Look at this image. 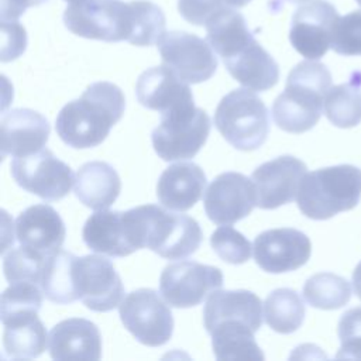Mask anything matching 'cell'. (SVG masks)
I'll return each instance as SVG.
<instances>
[{
	"instance_id": "obj_6",
	"label": "cell",
	"mask_w": 361,
	"mask_h": 361,
	"mask_svg": "<svg viewBox=\"0 0 361 361\" xmlns=\"http://www.w3.org/2000/svg\"><path fill=\"white\" fill-rule=\"evenodd\" d=\"M63 23L75 35L106 42L130 41L133 32L131 1L86 0L63 11Z\"/></svg>"
},
{
	"instance_id": "obj_28",
	"label": "cell",
	"mask_w": 361,
	"mask_h": 361,
	"mask_svg": "<svg viewBox=\"0 0 361 361\" xmlns=\"http://www.w3.org/2000/svg\"><path fill=\"white\" fill-rule=\"evenodd\" d=\"M209 334L212 336L214 357L219 361L264 360V354L254 338L255 331L244 323L226 322L217 324Z\"/></svg>"
},
{
	"instance_id": "obj_15",
	"label": "cell",
	"mask_w": 361,
	"mask_h": 361,
	"mask_svg": "<svg viewBox=\"0 0 361 361\" xmlns=\"http://www.w3.org/2000/svg\"><path fill=\"white\" fill-rule=\"evenodd\" d=\"M254 259L265 272L282 274L303 267L312 254V243L300 230L281 227L265 230L254 240Z\"/></svg>"
},
{
	"instance_id": "obj_32",
	"label": "cell",
	"mask_w": 361,
	"mask_h": 361,
	"mask_svg": "<svg viewBox=\"0 0 361 361\" xmlns=\"http://www.w3.org/2000/svg\"><path fill=\"white\" fill-rule=\"evenodd\" d=\"M305 300L316 309L334 310L348 303L351 298L350 282L333 272L312 275L303 285Z\"/></svg>"
},
{
	"instance_id": "obj_18",
	"label": "cell",
	"mask_w": 361,
	"mask_h": 361,
	"mask_svg": "<svg viewBox=\"0 0 361 361\" xmlns=\"http://www.w3.org/2000/svg\"><path fill=\"white\" fill-rule=\"evenodd\" d=\"M1 157H25L44 148L51 127L48 120L31 109H13L0 121Z\"/></svg>"
},
{
	"instance_id": "obj_3",
	"label": "cell",
	"mask_w": 361,
	"mask_h": 361,
	"mask_svg": "<svg viewBox=\"0 0 361 361\" xmlns=\"http://www.w3.org/2000/svg\"><path fill=\"white\" fill-rule=\"evenodd\" d=\"M361 199V169L343 164L320 168L303 176L296 202L309 219L327 220L354 209Z\"/></svg>"
},
{
	"instance_id": "obj_25",
	"label": "cell",
	"mask_w": 361,
	"mask_h": 361,
	"mask_svg": "<svg viewBox=\"0 0 361 361\" xmlns=\"http://www.w3.org/2000/svg\"><path fill=\"white\" fill-rule=\"evenodd\" d=\"M121 190L116 169L103 161L83 164L75 178V195L87 207L103 210L111 206Z\"/></svg>"
},
{
	"instance_id": "obj_8",
	"label": "cell",
	"mask_w": 361,
	"mask_h": 361,
	"mask_svg": "<svg viewBox=\"0 0 361 361\" xmlns=\"http://www.w3.org/2000/svg\"><path fill=\"white\" fill-rule=\"evenodd\" d=\"M118 313L123 326L144 345H164L172 337V312L154 289L130 292L120 303Z\"/></svg>"
},
{
	"instance_id": "obj_41",
	"label": "cell",
	"mask_w": 361,
	"mask_h": 361,
	"mask_svg": "<svg viewBox=\"0 0 361 361\" xmlns=\"http://www.w3.org/2000/svg\"><path fill=\"white\" fill-rule=\"evenodd\" d=\"M47 1L48 0H1L0 1L1 21L18 20L20 16L24 14L28 7L39 6V4L47 3Z\"/></svg>"
},
{
	"instance_id": "obj_10",
	"label": "cell",
	"mask_w": 361,
	"mask_h": 361,
	"mask_svg": "<svg viewBox=\"0 0 361 361\" xmlns=\"http://www.w3.org/2000/svg\"><path fill=\"white\" fill-rule=\"evenodd\" d=\"M223 274L220 268L196 261H179L164 268L159 278V292L172 307L186 309L202 303L210 292L220 289Z\"/></svg>"
},
{
	"instance_id": "obj_21",
	"label": "cell",
	"mask_w": 361,
	"mask_h": 361,
	"mask_svg": "<svg viewBox=\"0 0 361 361\" xmlns=\"http://www.w3.org/2000/svg\"><path fill=\"white\" fill-rule=\"evenodd\" d=\"M237 322L250 326L255 333L262 324V302L251 290H214L203 309V323L207 333L217 324Z\"/></svg>"
},
{
	"instance_id": "obj_38",
	"label": "cell",
	"mask_w": 361,
	"mask_h": 361,
	"mask_svg": "<svg viewBox=\"0 0 361 361\" xmlns=\"http://www.w3.org/2000/svg\"><path fill=\"white\" fill-rule=\"evenodd\" d=\"M337 334L341 347L336 357L361 360V306L348 309L341 314Z\"/></svg>"
},
{
	"instance_id": "obj_14",
	"label": "cell",
	"mask_w": 361,
	"mask_h": 361,
	"mask_svg": "<svg viewBox=\"0 0 361 361\" xmlns=\"http://www.w3.org/2000/svg\"><path fill=\"white\" fill-rule=\"evenodd\" d=\"M207 217L216 224H233L248 216L257 206L252 179L240 172L217 175L203 196Z\"/></svg>"
},
{
	"instance_id": "obj_44",
	"label": "cell",
	"mask_w": 361,
	"mask_h": 361,
	"mask_svg": "<svg viewBox=\"0 0 361 361\" xmlns=\"http://www.w3.org/2000/svg\"><path fill=\"white\" fill-rule=\"evenodd\" d=\"M66 3H71V4H76V3H83L86 0H65Z\"/></svg>"
},
{
	"instance_id": "obj_43",
	"label": "cell",
	"mask_w": 361,
	"mask_h": 361,
	"mask_svg": "<svg viewBox=\"0 0 361 361\" xmlns=\"http://www.w3.org/2000/svg\"><path fill=\"white\" fill-rule=\"evenodd\" d=\"M285 1H289V3H293V4H303L307 0H285Z\"/></svg>"
},
{
	"instance_id": "obj_20",
	"label": "cell",
	"mask_w": 361,
	"mask_h": 361,
	"mask_svg": "<svg viewBox=\"0 0 361 361\" xmlns=\"http://www.w3.org/2000/svg\"><path fill=\"white\" fill-rule=\"evenodd\" d=\"M66 230L58 212L45 203L34 204L16 219V237L20 245L49 255L61 250Z\"/></svg>"
},
{
	"instance_id": "obj_40",
	"label": "cell",
	"mask_w": 361,
	"mask_h": 361,
	"mask_svg": "<svg viewBox=\"0 0 361 361\" xmlns=\"http://www.w3.org/2000/svg\"><path fill=\"white\" fill-rule=\"evenodd\" d=\"M1 61L18 58L27 45V34L18 20L1 21Z\"/></svg>"
},
{
	"instance_id": "obj_9",
	"label": "cell",
	"mask_w": 361,
	"mask_h": 361,
	"mask_svg": "<svg viewBox=\"0 0 361 361\" xmlns=\"http://www.w3.org/2000/svg\"><path fill=\"white\" fill-rule=\"evenodd\" d=\"M10 169L18 186L44 200H59L65 197L76 178L71 166L47 148L14 158Z\"/></svg>"
},
{
	"instance_id": "obj_26",
	"label": "cell",
	"mask_w": 361,
	"mask_h": 361,
	"mask_svg": "<svg viewBox=\"0 0 361 361\" xmlns=\"http://www.w3.org/2000/svg\"><path fill=\"white\" fill-rule=\"evenodd\" d=\"M204 27L207 31V42L223 59L237 54L255 39L244 16L235 8L220 10L204 24Z\"/></svg>"
},
{
	"instance_id": "obj_19",
	"label": "cell",
	"mask_w": 361,
	"mask_h": 361,
	"mask_svg": "<svg viewBox=\"0 0 361 361\" xmlns=\"http://www.w3.org/2000/svg\"><path fill=\"white\" fill-rule=\"evenodd\" d=\"M48 348L54 360L97 361L102 357V336L93 322L71 317L51 329Z\"/></svg>"
},
{
	"instance_id": "obj_33",
	"label": "cell",
	"mask_w": 361,
	"mask_h": 361,
	"mask_svg": "<svg viewBox=\"0 0 361 361\" xmlns=\"http://www.w3.org/2000/svg\"><path fill=\"white\" fill-rule=\"evenodd\" d=\"M133 6V32L131 45L151 47L165 34L166 18L159 6L148 0H134Z\"/></svg>"
},
{
	"instance_id": "obj_4",
	"label": "cell",
	"mask_w": 361,
	"mask_h": 361,
	"mask_svg": "<svg viewBox=\"0 0 361 361\" xmlns=\"http://www.w3.org/2000/svg\"><path fill=\"white\" fill-rule=\"evenodd\" d=\"M131 213L141 248H149L166 259H182L200 247L202 228L190 216L171 213L157 204L137 206Z\"/></svg>"
},
{
	"instance_id": "obj_39",
	"label": "cell",
	"mask_w": 361,
	"mask_h": 361,
	"mask_svg": "<svg viewBox=\"0 0 361 361\" xmlns=\"http://www.w3.org/2000/svg\"><path fill=\"white\" fill-rule=\"evenodd\" d=\"M252 0H178L179 14L193 25H204L224 8H241Z\"/></svg>"
},
{
	"instance_id": "obj_27",
	"label": "cell",
	"mask_w": 361,
	"mask_h": 361,
	"mask_svg": "<svg viewBox=\"0 0 361 361\" xmlns=\"http://www.w3.org/2000/svg\"><path fill=\"white\" fill-rule=\"evenodd\" d=\"M3 333L4 355L14 360L35 358L45 351L48 337L42 322L37 314L11 319Z\"/></svg>"
},
{
	"instance_id": "obj_36",
	"label": "cell",
	"mask_w": 361,
	"mask_h": 361,
	"mask_svg": "<svg viewBox=\"0 0 361 361\" xmlns=\"http://www.w3.org/2000/svg\"><path fill=\"white\" fill-rule=\"evenodd\" d=\"M210 245L224 262L234 265L247 262L254 251L251 243L230 226H221L214 230L210 235Z\"/></svg>"
},
{
	"instance_id": "obj_42",
	"label": "cell",
	"mask_w": 361,
	"mask_h": 361,
	"mask_svg": "<svg viewBox=\"0 0 361 361\" xmlns=\"http://www.w3.org/2000/svg\"><path fill=\"white\" fill-rule=\"evenodd\" d=\"M353 288H354L355 295L361 299V261L353 271Z\"/></svg>"
},
{
	"instance_id": "obj_7",
	"label": "cell",
	"mask_w": 361,
	"mask_h": 361,
	"mask_svg": "<svg viewBox=\"0 0 361 361\" xmlns=\"http://www.w3.org/2000/svg\"><path fill=\"white\" fill-rule=\"evenodd\" d=\"M210 118L199 107H189L161 116L152 130V147L164 161L193 158L204 145L210 133Z\"/></svg>"
},
{
	"instance_id": "obj_23",
	"label": "cell",
	"mask_w": 361,
	"mask_h": 361,
	"mask_svg": "<svg viewBox=\"0 0 361 361\" xmlns=\"http://www.w3.org/2000/svg\"><path fill=\"white\" fill-rule=\"evenodd\" d=\"M82 237L94 252L107 257H127L135 252L131 244L124 212L97 210L85 223Z\"/></svg>"
},
{
	"instance_id": "obj_45",
	"label": "cell",
	"mask_w": 361,
	"mask_h": 361,
	"mask_svg": "<svg viewBox=\"0 0 361 361\" xmlns=\"http://www.w3.org/2000/svg\"><path fill=\"white\" fill-rule=\"evenodd\" d=\"M355 1H357V3L361 6V0H355Z\"/></svg>"
},
{
	"instance_id": "obj_34",
	"label": "cell",
	"mask_w": 361,
	"mask_h": 361,
	"mask_svg": "<svg viewBox=\"0 0 361 361\" xmlns=\"http://www.w3.org/2000/svg\"><path fill=\"white\" fill-rule=\"evenodd\" d=\"M42 290L32 282H14L1 293L0 316L1 323L16 317L37 314L42 305Z\"/></svg>"
},
{
	"instance_id": "obj_31",
	"label": "cell",
	"mask_w": 361,
	"mask_h": 361,
	"mask_svg": "<svg viewBox=\"0 0 361 361\" xmlns=\"http://www.w3.org/2000/svg\"><path fill=\"white\" fill-rule=\"evenodd\" d=\"M306 309L299 293L289 288L272 290L264 302L265 323L276 333L296 331L305 319Z\"/></svg>"
},
{
	"instance_id": "obj_37",
	"label": "cell",
	"mask_w": 361,
	"mask_h": 361,
	"mask_svg": "<svg viewBox=\"0 0 361 361\" xmlns=\"http://www.w3.org/2000/svg\"><path fill=\"white\" fill-rule=\"evenodd\" d=\"M331 49L344 56L361 55V10L340 16L333 31Z\"/></svg>"
},
{
	"instance_id": "obj_30",
	"label": "cell",
	"mask_w": 361,
	"mask_h": 361,
	"mask_svg": "<svg viewBox=\"0 0 361 361\" xmlns=\"http://www.w3.org/2000/svg\"><path fill=\"white\" fill-rule=\"evenodd\" d=\"M324 114L340 128L361 123V71L353 72L345 83L330 87L324 97Z\"/></svg>"
},
{
	"instance_id": "obj_5",
	"label": "cell",
	"mask_w": 361,
	"mask_h": 361,
	"mask_svg": "<svg viewBox=\"0 0 361 361\" xmlns=\"http://www.w3.org/2000/svg\"><path fill=\"white\" fill-rule=\"evenodd\" d=\"M214 126L234 148L254 151L267 141L269 113L251 89L240 87L220 100L214 113Z\"/></svg>"
},
{
	"instance_id": "obj_22",
	"label": "cell",
	"mask_w": 361,
	"mask_h": 361,
	"mask_svg": "<svg viewBox=\"0 0 361 361\" xmlns=\"http://www.w3.org/2000/svg\"><path fill=\"white\" fill-rule=\"evenodd\" d=\"M206 175L195 162L169 165L157 183L159 203L175 212H185L195 206L206 188Z\"/></svg>"
},
{
	"instance_id": "obj_13",
	"label": "cell",
	"mask_w": 361,
	"mask_h": 361,
	"mask_svg": "<svg viewBox=\"0 0 361 361\" xmlns=\"http://www.w3.org/2000/svg\"><path fill=\"white\" fill-rule=\"evenodd\" d=\"M340 14L326 0H312L296 8L290 20L289 41L306 59L317 61L331 48L333 31Z\"/></svg>"
},
{
	"instance_id": "obj_11",
	"label": "cell",
	"mask_w": 361,
	"mask_h": 361,
	"mask_svg": "<svg viewBox=\"0 0 361 361\" xmlns=\"http://www.w3.org/2000/svg\"><path fill=\"white\" fill-rule=\"evenodd\" d=\"M164 65L183 82L200 83L210 79L217 69V58L210 44L186 31H168L157 42Z\"/></svg>"
},
{
	"instance_id": "obj_2",
	"label": "cell",
	"mask_w": 361,
	"mask_h": 361,
	"mask_svg": "<svg viewBox=\"0 0 361 361\" xmlns=\"http://www.w3.org/2000/svg\"><path fill=\"white\" fill-rule=\"evenodd\" d=\"M331 87V73L324 63L312 59L299 62L288 75L285 90L272 104L275 124L293 134L313 128L324 109Z\"/></svg>"
},
{
	"instance_id": "obj_24",
	"label": "cell",
	"mask_w": 361,
	"mask_h": 361,
	"mask_svg": "<svg viewBox=\"0 0 361 361\" xmlns=\"http://www.w3.org/2000/svg\"><path fill=\"white\" fill-rule=\"evenodd\" d=\"M228 73L244 87L265 92L279 80V66L264 47L252 39L230 58L223 59Z\"/></svg>"
},
{
	"instance_id": "obj_35",
	"label": "cell",
	"mask_w": 361,
	"mask_h": 361,
	"mask_svg": "<svg viewBox=\"0 0 361 361\" xmlns=\"http://www.w3.org/2000/svg\"><path fill=\"white\" fill-rule=\"evenodd\" d=\"M45 254L38 252L25 245L10 250L4 255L3 269L4 276L10 283L14 282H32L39 285L44 265L47 261Z\"/></svg>"
},
{
	"instance_id": "obj_29",
	"label": "cell",
	"mask_w": 361,
	"mask_h": 361,
	"mask_svg": "<svg viewBox=\"0 0 361 361\" xmlns=\"http://www.w3.org/2000/svg\"><path fill=\"white\" fill-rule=\"evenodd\" d=\"M75 261L76 255L62 248L47 257L39 288L48 300L61 305L78 300Z\"/></svg>"
},
{
	"instance_id": "obj_12",
	"label": "cell",
	"mask_w": 361,
	"mask_h": 361,
	"mask_svg": "<svg viewBox=\"0 0 361 361\" xmlns=\"http://www.w3.org/2000/svg\"><path fill=\"white\" fill-rule=\"evenodd\" d=\"M78 299L93 312H110L124 299V286L114 265L102 255L76 257Z\"/></svg>"
},
{
	"instance_id": "obj_16",
	"label": "cell",
	"mask_w": 361,
	"mask_h": 361,
	"mask_svg": "<svg viewBox=\"0 0 361 361\" xmlns=\"http://www.w3.org/2000/svg\"><path fill=\"white\" fill-rule=\"evenodd\" d=\"M306 169V164L292 155L278 157L255 168L251 179L257 192V206L272 210L295 200Z\"/></svg>"
},
{
	"instance_id": "obj_1",
	"label": "cell",
	"mask_w": 361,
	"mask_h": 361,
	"mask_svg": "<svg viewBox=\"0 0 361 361\" xmlns=\"http://www.w3.org/2000/svg\"><path fill=\"white\" fill-rule=\"evenodd\" d=\"M126 109L121 89L110 82H96L79 99L66 103L56 116L59 138L72 148H93L102 144Z\"/></svg>"
},
{
	"instance_id": "obj_17",
	"label": "cell",
	"mask_w": 361,
	"mask_h": 361,
	"mask_svg": "<svg viewBox=\"0 0 361 361\" xmlns=\"http://www.w3.org/2000/svg\"><path fill=\"white\" fill-rule=\"evenodd\" d=\"M135 96L141 106L155 110L161 116L195 107L189 83L183 82L166 65L144 71L137 79Z\"/></svg>"
}]
</instances>
